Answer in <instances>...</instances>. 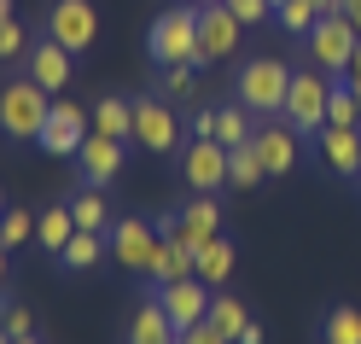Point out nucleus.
Returning a JSON list of instances; mask_svg holds the SVG:
<instances>
[{
    "instance_id": "1",
    "label": "nucleus",
    "mask_w": 361,
    "mask_h": 344,
    "mask_svg": "<svg viewBox=\"0 0 361 344\" xmlns=\"http://www.w3.org/2000/svg\"><path fill=\"white\" fill-rule=\"evenodd\" d=\"M47 111H53V94H47L35 76H6V82H0V141L35 146Z\"/></svg>"
},
{
    "instance_id": "2",
    "label": "nucleus",
    "mask_w": 361,
    "mask_h": 344,
    "mask_svg": "<svg viewBox=\"0 0 361 344\" xmlns=\"http://www.w3.org/2000/svg\"><path fill=\"white\" fill-rule=\"evenodd\" d=\"M286 88H291V64L280 59H245V71L233 76V100L251 117H280L286 111Z\"/></svg>"
},
{
    "instance_id": "3",
    "label": "nucleus",
    "mask_w": 361,
    "mask_h": 344,
    "mask_svg": "<svg viewBox=\"0 0 361 344\" xmlns=\"http://www.w3.org/2000/svg\"><path fill=\"white\" fill-rule=\"evenodd\" d=\"M146 53H152L157 71H164V64H198V6L157 12L152 30H146Z\"/></svg>"
},
{
    "instance_id": "4",
    "label": "nucleus",
    "mask_w": 361,
    "mask_h": 344,
    "mask_svg": "<svg viewBox=\"0 0 361 344\" xmlns=\"http://www.w3.org/2000/svg\"><path fill=\"white\" fill-rule=\"evenodd\" d=\"M326 94H332V76L326 71H291V88H286V111L280 117L303 134V141H314V134L326 129Z\"/></svg>"
},
{
    "instance_id": "5",
    "label": "nucleus",
    "mask_w": 361,
    "mask_h": 344,
    "mask_svg": "<svg viewBox=\"0 0 361 344\" xmlns=\"http://www.w3.org/2000/svg\"><path fill=\"white\" fill-rule=\"evenodd\" d=\"M355 41H361V30L350 24L344 12H321V24L303 35V47H309V64H314V71H350Z\"/></svg>"
},
{
    "instance_id": "6",
    "label": "nucleus",
    "mask_w": 361,
    "mask_h": 344,
    "mask_svg": "<svg viewBox=\"0 0 361 344\" xmlns=\"http://www.w3.org/2000/svg\"><path fill=\"white\" fill-rule=\"evenodd\" d=\"M47 35L59 41L64 53H87L99 41V12H94V0H47Z\"/></svg>"
},
{
    "instance_id": "7",
    "label": "nucleus",
    "mask_w": 361,
    "mask_h": 344,
    "mask_svg": "<svg viewBox=\"0 0 361 344\" xmlns=\"http://www.w3.org/2000/svg\"><path fill=\"white\" fill-rule=\"evenodd\" d=\"M157 234H169V239H180V245H204V239H216L221 234V204H216V193H192L180 210H169V216H157Z\"/></svg>"
},
{
    "instance_id": "8",
    "label": "nucleus",
    "mask_w": 361,
    "mask_h": 344,
    "mask_svg": "<svg viewBox=\"0 0 361 344\" xmlns=\"http://www.w3.org/2000/svg\"><path fill=\"white\" fill-rule=\"evenodd\" d=\"M105 245H111V263L117 268H128V274H152V251H157V227L146 222V216H117L111 222V234H105Z\"/></svg>"
},
{
    "instance_id": "9",
    "label": "nucleus",
    "mask_w": 361,
    "mask_h": 344,
    "mask_svg": "<svg viewBox=\"0 0 361 344\" xmlns=\"http://www.w3.org/2000/svg\"><path fill=\"white\" fill-rule=\"evenodd\" d=\"M134 146H146V152H157V158L180 152V117H175L169 100H157V94L134 100Z\"/></svg>"
},
{
    "instance_id": "10",
    "label": "nucleus",
    "mask_w": 361,
    "mask_h": 344,
    "mask_svg": "<svg viewBox=\"0 0 361 344\" xmlns=\"http://www.w3.org/2000/svg\"><path fill=\"white\" fill-rule=\"evenodd\" d=\"M87 134H94V117H87V111L76 105V100H53V111H47V123H41V152H53V158H76L82 152V141Z\"/></svg>"
},
{
    "instance_id": "11",
    "label": "nucleus",
    "mask_w": 361,
    "mask_h": 344,
    "mask_svg": "<svg viewBox=\"0 0 361 344\" xmlns=\"http://www.w3.org/2000/svg\"><path fill=\"white\" fill-rule=\"evenodd\" d=\"M146 297H157L164 304V315L175 321V333H187V327H198V321L210 315V286L198 280V274H187V280H169V286H146Z\"/></svg>"
},
{
    "instance_id": "12",
    "label": "nucleus",
    "mask_w": 361,
    "mask_h": 344,
    "mask_svg": "<svg viewBox=\"0 0 361 344\" xmlns=\"http://www.w3.org/2000/svg\"><path fill=\"white\" fill-rule=\"evenodd\" d=\"M251 146H257V158H262L268 175H291V164H298V152H303V134L291 129L286 117H257Z\"/></svg>"
},
{
    "instance_id": "13",
    "label": "nucleus",
    "mask_w": 361,
    "mask_h": 344,
    "mask_svg": "<svg viewBox=\"0 0 361 344\" xmlns=\"http://www.w3.org/2000/svg\"><path fill=\"white\" fill-rule=\"evenodd\" d=\"M180 181L192 193H221L228 187V146L221 141H187L180 146Z\"/></svg>"
},
{
    "instance_id": "14",
    "label": "nucleus",
    "mask_w": 361,
    "mask_h": 344,
    "mask_svg": "<svg viewBox=\"0 0 361 344\" xmlns=\"http://www.w3.org/2000/svg\"><path fill=\"white\" fill-rule=\"evenodd\" d=\"M239 30H245V24H239L228 6H198V71L233 59V53H239Z\"/></svg>"
},
{
    "instance_id": "15",
    "label": "nucleus",
    "mask_w": 361,
    "mask_h": 344,
    "mask_svg": "<svg viewBox=\"0 0 361 344\" xmlns=\"http://www.w3.org/2000/svg\"><path fill=\"white\" fill-rule=\"evenodd\" d=\"M123 146H128V141H111V134H87L82 152H76L82 181H94V187H111V181L123 175Z\"/></svg>"
},
{
    "instance_id": "16",
    "label": "nucleus",
    "mask_w": 361,
    "mask_h": 344,
    "mask_svg": "<svg viewBox=\"0 0 361 344\" xmlns=\"http://www.w3.org/2000/svg\"><path fill=\"white\" fill-rule=\"evenodd\" d=\"M71 64H76V53H64L59 41L47 35V41H35V47H30V59H24V76H35V82H41V88H47V94L59 100V94H64V82L76 76Z\"/></svg>"
},
{
    "instance_id": "17",
    "label": "nucleus",
    "mask_w": 361,
    "mask_h": 344,
    "mask_svg": "<svg viewBox=\"0 0 361 344\" xmlns=\"http://www.w3.org/2000/svg\"><path fill=\"white\" fill-rule=\"evenodd\" d=\"M314 146H321V164L332 170V175H350V181H361V129H321L314 134Z\"/></svg>"
},
{
    "instance_id": "18",
    "label": "nucleus",
    "mask_w": 361,
    "mask_h": 344,
    "mask_svg": "<svg viewBox=\"0 0 361 344\" xmlns=\"http://www.w3.org/2000/svg\"><path fill=\"white\" fill-rule=\"evenodd\" d=\"M187 274H198V251H192V245H180V239H169V234H157L146 286H169V280H187Z\"/></svg>"
},
{
    "instance_id": "19",
    "label": "nucleus",
    "mask_w": 361,
    "mask_h": 344,
    "mask_svg": "<svg viewBox=\"0 0 361 344\" xmlns=\"http://www.w3.org/2000/svg\"><path fill=\"white\" fill-rule=\"evenodd\" d=\"M71 204V216H76V227H87V234H111V204H105V187H94V181H82V187L64 198Z\"/></svg>"
},
{
    "instance_id": "20",
    "label": "nucleus",
    "mask_w": 361,
    "mask_h": 344,
    "mask_svg": "<svg viewBox=\"0 0 361 344\" xmlns=\"http://www.w3.org/2000/svg\"><path fill=\"white\" fill-rule=\"evenodd\" d=\"M180 333H175V321L164 315V304L157 297H146L140 309H134V321H128V344H175Z\"/></svg>"
},
{
    "instance_id": "21",
    "label": "nucleus",
    "mask_w": 361,
    "mask_h": 344,
    "mask_svg": "<svg viewBox=\"0 0 361 344\" xmlns=\"http://www.w3.org/2000/svg\"><path fill=\"white\" fill-rule=\"evenodd\" d=\"M99 257H111V245H105V234H87V227H76V234H71V245H64L59 251V268L64 274H87V268H94Z\"/></svg>"
},
{
    "instance_id": "22",
    "label": "nucleus",
    "mask_w": 361,
    "mask_h": 344,
    "mask_svg": "<svg viewBox=\"0 0 361 344\" xmlns=\"http://www.w3.org/2000/svg\"><path fill=\"white\" fill-rule=\"evenodd\" d=\"M233 257H239V251H233V239H228V234L204 239V245H198V280H204L210 292H216V286H228V274H233Z\"/></svg>"
},
{
    "instance_id": "23",
    "label": "nucleus",
    "mask_w": 361,
    "mask_h": 344,
    "mask_svg": "<svg viewBox=\"0 0 361 344\" xmlns=\"http://www.w3.org/2000/svg\"><path fill=\"white\" fill-rule=\"evenodd\" d=\"M87 117H94V134H111V141H134V100H99L94 111H87Z\"/></svg>"
},
{
    "instance_id": "24",
    "label": "nucleus",
    "mask_w": 361,
    "mask_h": 344,
    "mask_svg": "<svg viewBox=\"0 0 361 344\" xmlns=\"http://www.w3.org/2000/svg\"><path fill=\"white\" fill-rule=\"evenodd\" d=\"M71 234H76L71 204H53V210H41V216H35V239H41V251H47V257H59V251L71 245Z\"/></svg>"
},
{
    "instance_id": "25",
    "label": "nucleus",
    "mask_w": 361,
    "mask_h": 344,
    "mask_svg": "<svg viewBox=\"0 0 361 344\" xmlns=\"http://www.w3.org/2000/svg\"><path fill=\"white\" fill-rule=\"evenodd\" d=\"M262 181H268V170H262L257 146H251V141H245V146H228V187L251 193V187H262Z\"/></svg>"
},
{
    "instance_id": "26",
    "label": "nucleus",
    "mask_w": 361,
    "mask_h": 344,
    "mask_svg": "<svg viewBox=\"0 0 361 344\" xmlns=\"http://www.w3.org/2000/svg\"><path fill=\"white\" fill-rule=\"evenodd\" d=\"M321 344H361V309L332 304V309L321 315Z\"/></svg>"
},
{
    "instance_id": "27",
    "label": "nucleus",
    "mask_w": 361,
    "mask_h": 344,
    "mask_svg": "<svg viewBox=\"0 0 361 344\" xmlns=\"http://www.w3.org/2000/svg\"><path fill=\"white\" fill-rule=\"evenodd\" d=\"M251 129H257V117L239 100L233 105H216V141L221 146H245V141H251Z\"/></svg>"
},
{
    "instance_id": "28",
    "label": "nucleus",
    "mask_w": 361,
    "mask_h": 344,
    "mask_svg": "<svg viewBox=\"0 0 361 344\" xmlns=\"http://www.w3.org/2000/svg\"><path fill=\"white\" fill-rule=\"evenodd\" d=\"M204 321H210V327H216L221 338H239V333H245V321H251V315H245V304H239V297L216 292V297H210V315H204Z\"/></svg>"
},
{
    "instance_id": "29",
    "label": "nucleus",
    "mask_w": 361,
    "mask_h": 344,
    "mask_svg": "<svg viewBox=\"0 0 361 344\" xmlns=\"http://www.w3.org/2000/svg\"><path fill=\"white\" fill-rule=\"evenodd\" d=\"M326 123H332V129H361V105H355V88H350V82H332Z\"/></svg>"
},
{
    "instance_id": "30",
    "label": "nucleus",
    "mask_w": 361,
    "mask_h": 344,
    "mask_svg": "<svg viewBox=\"0 0 361 344\" xmlns=\"http://www.w3.org/2000/svg\"><path fill=\"white\" fill-rule=\"evenodd\" d=\"M274 24L291 30V35H309L314 24H321V6H314V0H280V6H274Z\"/></svg>"
},
{
    "instance_id": "31",
    "label": "nucleus",
    "mask_w": 361,
    "mask_h": 344,
    "mask_svg": "<svg viewBox=\"0 0 361 344\" xmlns=\"http://www.w3.org/2000/svg\"><path fill=\"white\" fill-rule=\"evenodd\" d=\"M30 24H18V18H0V64H24L30 59Z\"/></svg>"
},
{
    "instance_id": "32",
    "label": "nucleus",
    "mask_w": 361,
    "mask_h": 344,
    "mask_svg": "<svg viewBox=\"0 0 361 344\" xmlns=\"http://www.w3.org/2000/svg\"><path fill=\"white\" fill-rule=\"evenodd\" d=\"M157 100L187 105L192 100V64H164V71H157Z\"/></svg>"
},
{
    "instance_id": "33",
    "label": "nucleus",
    "mask_w": 361,
    "mask_h": 344,
    "mask_svg": "<svg viewBox=\"0 0 361 344\" xmlns=\"http://www.w3.org/2000/svg\"><path fill=\"white\" fill-rule=\"evenodd\" d=\"M24 239H35V216L30 210H0V245L18 251Z\"/></svg>"
},
{
    "instance_id": "34",
    "label": "nucleus",
    "mask_w": 361,
    "mask_h": 344,
    "mask_svg": "<svg viewBox=\"0 0 361 344\" xmlns=\"http://www.w3.org/2000/svg\"><path fill=\"white\" fill-rule=\"evenodd\" d=\"M221 6H228L245 30H251V24H268V18H274V0H221Z\"/></svg>"
},
{
    "instance_id": "35",
    "label": "nucleus",
    "mask_w": 361,
    "mask_h": 344,
    "mask_svg": "<svg viewBox=\"0 0 361 344\" xmlns=\"http://www.w3.org/2000/svg\"><path fill=\"white\" fill-rule=\"evenodd\" d=\"M0 327H6L12 338H30V333H35V315H30L24 304H0Z\"/></svg>"
},
{
    "instance_id": "36",
    "label": "nucleus",
    "mask_w": 361,
    "mask_h": 344,
    "mask_svg": "<svg viewBox=\"0 0 361 344\" xmlns=\"http://www.w3.org/2000/svg\"><path fill=\"white\" fill-rule=\"evenodd\" d=\"M187 129H192V141H216V105L192 111V117H187Z\"/></svg>"
},
{
    "instance_id": "37",
    "label": "nucleus",
    "mask_w": 361,
    "mask_h": 344,
    "mask_svg": "<svg viewBox=\"0 0 361 344\" xmlns=\"http://www.w3.org/2000/svg\"><path fill=\"white\" fill-rule=\"evenodd\" d=\"M180 344H233V338H221L210 321H198V327H187V333H180Z\"/></svg>"
},
{
    "instance_id": "38",
    "label": "nucleus",
    "mask_w": 361,
    "mask_h": 344,
    "mask_svg": "<svg viewBox=\"0 0 361 344\" xmlns=\"http://www.w3.org/2000/svg\"><path fill=\"white\" fill-rule=\"evenodd\" d=\"M338 12H344V18H350V24L361 30V0H338Z\"/></svg>"
},
{
    "instance_id": "39",
    "label": "nucleus",
    "mask_w": 361,
    "mask_h": 344,
    "mask_svg": "<svg viewBox=\"0 0 361 344\" xmlns=\"http://www.w3.org/2000/svg\"><path fill=\"white\" fill-rule=\"evenodd\" d=\"M233 344H262V327H257V321H245V333H239Z\"/></svg>"
},
{
    "instance_id": "40",
    "label": "nucleus",
    "mask_w": 361,
    "mask_h": 344,
    "mask_svg": "<svg viewBox=\"0 0 361 344\" xmlns=\"http://www.w3.org/2000/svg\"><path fill=\"white\" fill-rule=\"evenodd\" d=\"M344 76H361V41H355V53H350V71Z\"/></svg>"
},
{
    "instance_id": "41",
    "label": "nucleus",
    "mask_w": 361,
    "mask_h": 344,
    "mask_svg": "<svg viewBox=\"0 0 361 344\" xmlns=\"http://www.w3.org/2000/svg\"><path fill=\"white\" fill-rule=\"evenodd\" d=\"M6 257H12V251H6V245H0V286H6Z\"/></svg>"
},
{
    "instance_id": "42",
    "label": "nucleus",
    "mask_w": 361,
    "mask_h": 344,
    "mask_svg": "<svg viewBox=\"0 0 361 344\" xmlns=\"http://www.w3.org/2000/svg\"><path fill=\"white\" fill-rule=\"evenodd\" d=\"M344 82H350V88H355V105H361V76H344Z\"/></svg>"
},
{
    "instance_id": "43",
    "label": "nucleus",
    "mask_w": 361,
    "mask_h": 344,
    "mask_svg": "<svg viewBox=\"0 0 361 344\" xmlns=\"http://www.w3.org/2000/svg\"><path fill=\"white\" fill-rule=\"evenodd\" d=\"M0 18H18V12H12V0H0Z\"/></svg>"
},
{
    "instance_id": "44",
    "label": "nucleus",
    "mask_w": 361,
    "mask_h": 344,
    "mask_svg": "<svg viewBox=\"0 0 361 344\" xmlns=\"http://www.w3.org/2000/svg\"><path fill=\"white\" fill-rule=\"evenodd\" d=\"M187 6H221V0H187Z\"/></svg>"
},
{
    "instance_id": "45",
    "label": "nucleus",
    "mask_w": 361,
    "mask_h": 344,
    "mask_svg": "<svg viewBox=\"0 0 361 344\" xmlns=\"http://www.w3.org/2000/svg\"><path fill=\"white\" fill-rule=\"evenodd\" d=\"M12 344H41V338H35V333H30V338H12Z\"/></svg>"
},
{
    "instance_id": "46",
    "label": "nucleus",
    "mask_w": 361,
    "mask_h": 344,
    "mask_svg": "<svg viewBox=\"0 0 361 344\" xmlns=\"http://www.w3.org/2000/svg\"><path fill=\"white\" fill-rule=\"evenodd\" d=\"M0 344H12V333H6V327H0Z\"/></svg>"
},
{
    "instance_id": "47",
    "label": "nucleus",
    "mask_w": 361,
    "mask_h": 344,
    "mask_svg": "<svg viewBox=\"0 0 361 344\" xmlns=\"http://www.w3.org/2000/svg\"><path fill=\"white\" fill-rule=\"evenodd\" d=\"M0 210H6V198H0Z\"/></svg>"
},
{
    "instance_id": "48",
    "label": "nucleus",
    "mask_w": 361,
    "mask_h": 344,
    "mask_svg": "<svg viewBox=\"0 0 361 344\" xmlns=\"http://www.w3.org/2000/svg\"><path fill=\"white\" fill-rule=\"evenodd\" d=\"M0 304H6V297H0Z\"/></svg>"
},
{
    "instance_id": "49",
    "label": "nucleus",
    "mask_w": 361,
    "mask_h": 344,
    "mask_svg": "<svg viewBox=\"0 0 361 344\" xmlns=\"http://www.w3.org/2000/svg\"><path fill=\"white\" fill-rule=\"evenodd\" d=\"M274 6H280V0H274Z\"/></svg>"
},
{
    "instance_id": "50",
    "label": "nucleus",
    "mask_w": 361,
    "mask_h": 344,
    "mask_svg": "<svg viewBox=\"0 0 361 344\" xmlns=\"http://www.w3.org/2000/svg\"><path fill=\"white\" fill-rule=\"evenodd\" d=\"M175 344H180V338H175Z\"/></svg>"
}]
</instances>
